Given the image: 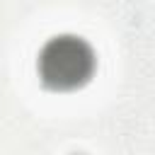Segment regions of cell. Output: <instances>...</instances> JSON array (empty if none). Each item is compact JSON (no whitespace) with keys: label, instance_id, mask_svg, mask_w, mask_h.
<instances>
[{"label":"cell","instance_id":"6da1fadb","mask_svg":"<svg viewBox=\"0 0 155 155\" xmlns=\"http://www.w3.org/2000/svg\"><path fill=\"white\" fill-rule=\"evenodd\" d=\"M94 68L92 48L78 36L51 39L39 56V75L48 87L73 90L82 85Z\"/></svg>","mask_w":155,"mask_h":155}]
</instances>
